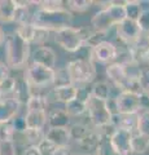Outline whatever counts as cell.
Here are the masks:
<instances>
[{"instance_id": "obj_40", "label": "cell", "mask_w": 149, "mask_h": 155, "mask_svg": "<svg viewBox=\"0 0 149 155\" xmlns=\"http://www.w3.org/2000/svg\"><path fill=\"white\" fill-rule=\"evenodd\" d=\"M12 125H13V129L14 132L21 134V133H25V130L27 129L26 128V122H25V116H16L13 120H12Z\"/></svg>"}, {"instance_id": "obj_34", "label": "cell", "mask_w": 149, "mask_h": 155, "mask_svg": "<svg viewBox=\"0 0 149 155\" xmlns=\"http://www.w3.org/2000/svg\"><path fill=\"white\" fill-rule=\"evenodd\" d=\"M16 132L13 129L12 123H2L0 124V142L13 141Z\"/></svg>"}, {"instance_id": "obj_7", "label": "cell", "mask_w": 149, "mask_h": 155, "mask_svg": "<svg viewBox=\"0 0 149 155\" xmlns=\"http://www.w3.org/2000/svg\"><path fill=\"white\" fill-rule=\"evenodd\" d=\"M23 78L26 79L29 85H30V88H32V89L46 88V87L52 85V83H53L55 70L40 66V65H36V64H31L30 66H27V69L25 70Z\"/></svg>"}, {"instance_id": "obj_37", "label": "cell", "mask_w": 149, "mask_h": 155, "mask_svg": "<svg viewBox=\"0 0 149 155\" xmlns=\"http://www.w3.org/2000/svg\"><path fill=\"white\" fill-rule=\"evenodd\" d=\"M137 81H139V87H140L141 93L149 96V67L141 69Z\"/></svg>"}, {"instance_id": "obj_10", "label": "cell", "mask_w": 149, "mask_h": 155, "mask_svg": "<svg viewBox=\"0 0 149 155\" xmlns=\"http://www.w3.org/2000/svg\"><path fill=\"white\" fill-rule=\"evenodd\" d=\"M118 57V48L115 44L105 40L99 45L91 48V61L99 64H112Z\"/></svg>"}, {"instance_id": "obj_4", "label": "cell", "mask_w": 149, "mask_h": 155, "mask_svg": "<svg viewBox=\"0 0 149 155\" xmlns=\"http://www.w3.org/2000/svg\"><path fill=\"white\" fill-rule=\"evenodd\" d=\"M90 32L91 30L86 27L69 26L53 32V38L55 43L57 45H60L64 51L69 53H75L86 45Z\"/></svg>"}, {"instance_id": "obj_36", "label": "cell", "mask_w": 149, "mask_h": 155, "mask_svg": "<svg viewBox=\"0 0 149 155\" xmlns=\"http://www.w3.org/2000/svg\"><path fill=\"white\" fill-rule=\"evenodd\" d=\"M36 149H38V151H39L40 155H55L56 150L59 147L52 143L51 141H48L47 138H43L42 141L36 145Z\"/></svg>"}, {"instance_id": "obj_15", "label": "cell", "mask_w": 149, "mask_h": 155, "mask_svg": "<svg viewBox=\"0 0 149 155\" xmlns=\"http://www.w3.org/2000/svg\"><path fill=\"white\" fill-rule=\"evenodd\" d=\"M76 97H78V87L71 84V85L62 87V88H53L47 94V100L49 102V100L53 98L55 102H61L66 105L70 101L75 100Z\"/></svg>"}, {"instance_id": "obj_11", "label": "cell", "mask_w": 149, "mask_h": 155, "mask_svg": "<svg viewBox=\"0 0 149 155\" xmlns=\"http://www.w3.org/2000/svg\"><path fill=\"white\" fill-rule=\"evenodd\" d=\"M16 32L23 39V40H26L30 45L31 44H43L44 41L48 40L49 34H51L49 31L44 30V28L34 26L31 22L18 26Z\"/></svg>"}, {"instance_id": "obj_47", "label": "cell", "mask_w": 149, "mask_h": 155, "mask_svg": "<svg viewBox=\"0 0 149 155\" xmlns=\"http://www.w3.org/2000/svg\"><path fill=\"white\" fill-rule=\"evenodd\" d=\"M147 39H148V41H149V34H147Z\"/></svg>"}, {"instance_id": "obj_35", "label": "cell", "mask_w": 149, "mask_h": 155, "mask_svg": "<svg viewBox=\"0 0 149 155\" xmlns=\"http://www.w3.org/2000/svg\"><path fill=\"white\" fill-rule=\"evenodd\" d=\"M107 34L108 32H104V31H91L90 35L87 38V41H86V45H88L91 48H93L96 45H99L100 43L105 41V38H107Z\"/></svg>"}, {"instance_id": "obj_26", "label": "cell", "mask_w": 149, "mask_h": 155, "mask_svg": "<svg viewBox=\"0 0 149 155\" xmlns=\"http://www.w3.org/2000/svg\"><path fill=\"white\" fill-rule=\"evenodd\" d=\"M29 4H35L38 5V9L42 11H47V12H57V11H62L66 9L64 5V2L61 0H43V2H29Z\"/></svg>"}, {"instance_id": "obj_46", "label": "cell", "mask_w": 149, "mask_h": 155, "mask_svg": "<svg viewBox=\"0 0 149 155\" xmlns=\"http://www.w3.org/2000/svg\"><path fill=\"white\" fill-rule=\"evenodd\" d=\"M71 155H95V154H71Z\"/></svg>"}, {"instance_id": "obj_42", "label": "cell", "mask_w": 149, "mask_h": 155, "mask_svg": "<svg viewBox=\"0 0 149 155\" xmlns=\"http://www.w3.org/2000/svg\"><path fill=\"white\" fill-rule=\"evenodd\" d=\"M22 155H40V154L38 151L36 146H27L25 150H23Z\"/></svg>"}, {"instance_id": "obj_5", "label": "cell", "mask_w": 149, "mask_h": 155, "mask_svg": "<svg viewBox=\"0 0 149 155\" xmlns=\"http://www.w3.org/2000/svg\"><path fill=\"white\" fill-rule=\"evenodd\" d=\"M86 113L88 114V119L95 129L103 128L113 120V113L110 111L107 101L95 98L91 94H88L86 100Z\"/></svg>"}, {"instance_id": "obj_20", "label": "cell", "mask_w": 149, "mask_h": 155, "mask_svg": "<svg viewBox=\"0 0 149 155\" xmlns=\"http://www.w3.org/2000/svg\"><path fill=\"white\" fill-rule=\"evenodd\" d=\"M99 142H100V133L96 129H91L84 137H82L79 141H76V145L80 149L86 150V151H96Z\"/></svg>"}, {"instance_id": "obj_23", "label": "cell", "mask_w": 149, "mask_h": 155, "mask_svg": "<svg viewBox=\"0 0 149 155\" xmlns=\"http://www.w3.org/2000/svg\"><path fill=\"white\" fill-rule=\"evenodd\" d=\"M90 94L93 96L95 98L108 101L110 98V94H112V85H110V83L107 80L96 81L92 85V89H91Z\"/></svg>"}, {"instance_id": "obj_6", "label": "cell", "mask_w": 149, "mask_h": 155, "mask_svg": "<svg viewBox=\"0 0 149 155\" xmlns=\"http://www.w3.org/2000/svg\"><path fill=\"white\" fill-rule=\"evenodd\" d=\"M65 67L69 72L71 83L74 85L92 83L96 78V74H97L93 62L91 60H86V58H76V60H73Z\"/></svg>"}, {"instance_id": "obj_18", "label": "cell", "mask_w": 149, "mask_h": 155, "mask_svg": "<svg viewBox=\"0 0 149 155\" xmlns=\"http://www.w3.org/2000/svg\"><path fill=\"white\" fill-rule=\"evenodd\" d=\"M30 94H31V88L25 78L23 76L14 78V88H13V94H12L13 98L18 101L22 106V105H26L27 100L30 98Z\"/></svg>"}, {"instance_id": "obj_12", "label": "cell", "mask_w": 149, "mask_h": 155, "mask_svg": "<svg viewBox=\"0 0 149 155\" xmlns=\"http://www.w3.org/2000/svg\"><path fill=\"white\" fill-rule=\"evenodd\" d=\"M131 137L132 133L130 130L115 128V130L110 136V145L117 155H131Z\"/></svg>"}, {"instance_id": "obj_1", "label": "cell", "mask_w": 149, "mask_h": 155, "mask_svg": "<svg viewBox=\"0 0 149 155\" xmlns=\"http://www.w3.org/2000/svg\"><path fill=\"white\" fill-rule=\"evenodd\" d=\"M5 65L9 70H22L31 57L30 44L14 31L5 38Z\"/></svg>"}, {"instance_id": "obj_21", "label": "cell", "mask_w": 149, "mask_h": 155, "mask_svg": "<svg viewBox=\"0 0 149 155\" xmlns=\"http://www.w3.org/2000/svg\"><path fill=\"white\" fill-rule=\"evenodd\" d=\"M16 0H0V23L14 22Z\"/></svg>"}, {"instance_id": "obj_22", "label": "cell", "mask_w": 149, "mask_h": 155, "mask_svg": "<svg viewBox=\"0 0 149 155\" xmlns=\"http://www.w3.org/2000/svg\"><path fill=\"white\" fill-rule=\"evenodd\" d=\"M16 12H14V22L18 26L25 25L31 21V12H30V4L29 2H18L16 0Z\"/></svg>"}, {"instance_id": "obj_41", "label": "cell", "mask_w": 149, "mask_h": 155, "mask_svg": "<svg viewBox=\"0 0 149 155\" xmlns=\"http://www.w3.org/2000/svg\"><path fill=\"white\" fill-rule=\"evenodd\" d=\"M9 76H11V74H9L8 66L5 65V62L0 61V84H2L3 81H5Z\"/></svg>"}, {"instance_id": "obj_39", "label": "cell", "mask_w": 149, "mask_h": 155, "mask_svg": "<svg viewBox=\"0 0 149 155\" xmlns=\"http://www.w3.org/2000/svg\"><path fill=\"white\" fill-rule=\"evenodd\" d=\"M0 155H17V146L13 141L0 142Z\"/></svg>"}, {"instance_id": "obj_43", "label": "cell", "mask_w": 149, "mask_h": 155, "mask_svg": "<svg viewBox=\"0 0 149 155\" xmlns=\"http://www.w3.org/2000/svg\"><path fill=\"white\" fill-rule=\"evenodd\" d=\"M55 155H71L70 147H69V146H68V147H59V149L56 150Z\"/></svg>"}, {"instance_id": "obj_13", "label": "cell", "mask_w": 149, "mask_h": 155, "mask_svg": "<svg viewBox=\"0 0 149 155\" xmlns=\"http://www.w3.org/2000/svg\"><path fill=\"white\" fill-rule=\"evenodd\" d=\"M31 60H32V64L44 66V67H48V69H53V70L57 64L56 52L52 49V48L44 47V45L36 48V49L32 52Z\"/></svg>"}, {"instance_id": "obj_38", "label": "cell", "mask_w": 149, "mask_h": 155, "mask_svg": "<svg viewBox=\"0 0 149 155\" xmlns=\"http://www.w3.org/2000/svg\"><path fill=\"white\" fill-rule=\"evenodd\" d=\"M136 22H137L139 27H140V31L143 34H149V9L141 11Z\"/></svg>"}, {"instance_id": "obj_3", "label": "cell", "mask_w": 149, "mask_h": 155, "mask_svg": "<svg viewBox=\"0 0 149 155\" xmlns=\"http://www.w3.org/2000/svg\"><path fill=\"white\" fill-rule=\"evenodd\" d=\"M123 5L124 2H109L107 7L96 12L91 18V26L93 27V30L108 32L110 28L121 23L126 18Z\"/></svg>"}, {"instance_id": "obj_17", "label": "cell", "mask_w": 149, "mask_h": 155, "mask_svg": "<svg viewBox=\"0 0 149 155\" xmlns=\"http://www.w3.org/2000/svg\"><path fill=\"white\" fill-rule=\"evenodd\" d=\"M70 116L65 111L64 107L55 109L49 114L47 113V124L48 128H69Z\"/></svg>"}, {"instance_id": "obj_2", "label": "cell", "mask_w": 149, "mask_h": 155, "mask_svg": "<svg viewBox=\"0 0 149 155\" xmlns=\"http://www.w3.org/2000/svg\"><path fill=\"white\" fill-rule=\"evenodd\" d=\"M73 19H74L73 12H70L68 8L57 12H47V11H42V9H36L31 14L30 22L34 26L44 28V30L49 32H56L61 30V28L71 26Z\"/></svg>"}, {"instance_id": "obj_29", "label": "cell", "mask_w": 149, "mask_h": 155, "mask_svg": "<svg viewBox=\"0 0 149 155\" xmlns=\"http://www.w3.org/2000/svg\"><path fill=\"white\" fill-rule=\"evenodd\" d=\"M46 130L42 129H26L25 133H22L23 138H25V143L29 146H36L43 138H44Z\"/></svg>"}, {"instance_id": "obj_45", "label": "cell", "mask_w": 149, "mask_h": 155, "mask_svg": "<svg viewBox=\"0 0 149 155\" xmlns=\"http://www.w3.org/2000/svg\"><path fill=\"white\" fill-rule=\"evenodd\" d=\"M145 62L149 65V51H148V53H147V56H145Z\"/></svg>"}, {"instance_id": "obj_14", "label": "cell", "mask_w": 149, "mask_h": 155, "mask_svg": "<svg viewBox=\"0 0 149 155\" xmlns=\"http://www.w3.org/2000/svg\"><path fill=\"white\" fill-rule=\"evenodd\" d=\"M20 109L21 104L14 100L13 97L0 100V124L11 123L20 114Z\"/></svg>"}, {"instance_id": "obj_44", "label": "cell", "mask_w": 149, "mask_h": 155, "mask_svg": "<svg viewBox=\"0 0 149 155\" xmlns=\"http://www.w3.org/2000/svg\"><path fill=\"white\" fill-rule=\"evenodd\" d=\"M4 40H5V34H4V30L2 27H0V45L4 43Z\"/></svg>"}, {"instance_id": "obj_28", "label": "cell", "mask_w": 149, "mask_h": 155, "mask_svg": "<svg viewBox=\"0 0 149 155\" xmlns=\"http://www.w3.org/2000/svg\"><path fill=\"white\" fill-rule=\"evenodd\" d=\"M124 14H126L127 19L131 21H137L139 16L141 13V7H140V2L137 0H131V2H124Z\"/></svg>"}, {"instance_id": "obj_33", "label": "cell", "mask_w": 149, "mask_h": 155, "mask_svg": "<svg viewBox=\"0 0 149 155\" xmlns=\"http://www.w3.org/2000/svg\"><path fill=\"white\" fill-rule=\"evenodd\" d=\"M136 133H140L149 137V111H140L139 113Z\"/></svg>"}, {"instance_id": "obj_8", "label": "cell", "mask_w": 149, "mask_h": 155, "mask_svg": "<svg viewBox=\"0 0 149 155\" xmlns=\"http://www.w3.org/2000/svg\"><path fill=\"white\" fill-rule=\"evenodd\" d=\"M113 104L115 114L118 115L139 114L141 111V94L127 91L119 92L113 98Z\"/></svg>"}, {"instance_id": "obj_24", "label": "cell", "mask_w": 149, "mask_h": 155, "mask_svg": "<svg viewBox=\"0 0 149 155\" xmlns=\"http://www.w3.org/2000/svg\"><path fill=\"white\" fill-rule=\"evenodd\" d=\"M149 149V137L140 133H132L131 150L132 154H144Z\"/></svg>"}, {"instance_id": "obj_31", "label": "cell", "mask_w": 149, "mask_h": 155, "mask_svg": "<svg viewBox=\"0 0 149 155\" xmlns=\"http://www.w3.org/2000/svg\"><path fill=\"white\" fill-rule=\"evenodd\" d=\"M69 134H70V140L71 141H79L82 137H84L86 134L90 132V128L87 125L82 124V123H75V124H71L69 125Z\"/></svg>"}, {"instance_id": "obj_9", "label": "cell", "mask_w": 149, "mask_h": 155, "mask_svg": "<svg viewBox=\"0 0 149 155\" xmlns=\"http://www.w3.org/2000/svg\"><path fill=\"white\" fill-rule=\"evenodd\" d=\"M115 31H117V36L124 45L128 48L131 47L141 35L140 27H139L136 21H131V19L124 18L121 23L115 26Z\"/></svg>"}, {"instance_id": "obj_32", "label": "cell", "mask_w": 149, "mask_h": 155, "mask_svg": "<svg viewBox=\"0 0 149 155\" xmlns=\"http://www.w3.org/2000/svg\"><path fill=\"white\" fill-rule=\"evenodd\" d=\"M66 4H68L70 12L73 11L76 13H83L91 9V7L93 5V2L92 0H69V2H66Z\"/></svg>"}, {"instance_id": "obj_27", "label": "cell", "mask_w": 149, "mask_h": 155, "mask_svg": "<svg viewBox=\"0 0 149 155\" xmlns=\"http://www.w3.org/2000/svg\"><path fill=\"white\" fill-rule=\"evenodd\" d=\"M71 79L69 76V72L66 70V67H61V69H55V78H53V83L52 87L53 88H62L66 85H71Z\"/></svg>"}, {"instance_id": "obj_30", "label": "cell", "mask_w": 149, "mask_h": 155, "mask_svg": "<svg viewBox=\"0 0 149 155\" xmlns=\"http://www.w3.org/2000/svg\"><path fill=\"white\" fill-rule=\"evenodd\" d=\"M109 138H110V136L100 133V142H99V146L95 151V155H117L114 153L112 145H110Z\"/></svg>"}, {"instance_id": "obj_25", "label": "cell", "mask_w": 149, "mask_h": 155, "mask_svg": "<svg viewBox=\"0 0 149 155\" xmlns=\"http://www.w3.org/2000/svg\"><path fill=\"white\" fill-rule=\"evenodd\" d=\"M64 109L70 118H73V116H80L86 114V100L76 97L75 100L64 105Z\"/></svg>"}, {"instance_id": "obj_16", "label": "cell", "mask_w": 149, "mask_h": 155, "mask_svg": "<svg viewBox=\"0 0 149 155\" xmlns=\"http://www.w3.org/2000/svg\"><path fill=\"white\" fill-rule=\"evenodd\" d=\"M44 138L57 147H68L71 142L68 128H48L44 133Z\"/></svg>"}, {"instance_id": "obj_19", "label": "cell", "mask_w": 149, "mask_h": 155, "mask_svg": "<svg viewBox=\"0 0 149 155\" xmlns=\"http://www.w3.org/2000/svg\"><path fill=\"white\" fill-rule=\"evenodd\" d=\"M25 122L27 129H42L47 125V111H26Z\"/></svg>"}]
</instances>
